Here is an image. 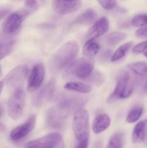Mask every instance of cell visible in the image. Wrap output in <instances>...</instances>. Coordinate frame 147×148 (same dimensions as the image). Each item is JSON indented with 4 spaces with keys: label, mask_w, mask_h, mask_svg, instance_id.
<instances>
[{
    "label": "cell",
    "mask_w": 147,
    "mask_h": 148,
    "mask_svg": "<svg viewBox=\"0 0 147 148\" xmlns=\"http://www.w3.org/2000/svg\"><path fill=\"white\" fill-rule=\"evenodd\" d=\"M97 17L96 12L92 9H88L84 12L82 14L79 16L75 20V24L79 25H88L95 21Z\"/></svg>",
    "instance_id": "obj_19"
},
{
    "label": "cell",
    "mask_w": 147,
    "mask_h": 148,
    "mask_svg": "<svg viewBox=\"0 0 147 148\" xmlns=\"http://www.w3.org/2000/svg\"><path fill=\"white\" fill-rule=\"evenodd\" d=\"M127 37V35L124 33H120V32H115L108 35L105 38L106 43L110 46H114L122 40H125V38Z\"/></svg>",
    "instance_id": "obj_22"
},
{
    "label": "cell",
    "mask_w": 147,
    "mask_h": 148,
    "mask_svg": "<svg viewBox=\"0 0 147 148\" xmlns=\"http://www.w3.org/2000/svg\"><path fill=\"white\" fill-rule=\"evenodd\" d=\"M62 137L58 133H51L26 144L28 147H54L61 142Z\"/></svg>",
    "instance_id": "obj_10"
},
{
    "label": "cell",
    "mask_w": 147,
    "mask_h": 148,
    "mask_svg": "<svg viewBox=\"0 0 147 148\" xmlns=\"http://www.w3.org/2000/svg\"><path fill=\"white\" fill-rule=\"evenodd\" d=\"M64 88L67 90L76 91L81 93H89L91 92V87L87 84L81 82H68L64 85Z\"/></svg>",
    "instance_id": "obj_20"
},
{
    "label": "cell",
    "mask_w": 147,
    "mask_h": 148,
    "mask_svg": "<svg viewBox=\"0 0 147 148\" xmlns=\"http://www.w3.org/2000/svg\"><path fill=\"white\" fill-rule=\"evenodd\" d=\"M147 50V40L146 41L141 42L138 43L136 46H134L133 49V53H144L145 51Z\"/></svg>",
    "instance_id": "obj_29"
},
{
    "label": "cell",
    "mask_w": 147,
    "mask_h": 148,
    "mask_svg": "<svg viewBox=\"0 0 147 148\" xmlns=\"http://www.w3.org/2000/svg\"><path fill=\"white\" fill-rule=\"evenodd\" d=\"M10 13V10H0V20H1L2 18H4L6 15Z\"/></svg>",
    "instance_id": "obj_33"
},
{
    "label": "cell",
    "mask_w": 147,
    "mask_h": 148,
    "mask_svg": "<svg viewBox=\"0 0 147 148\" xmlns=\"http://www.w3.org/2000/svg\"><path fill=\"white\" fill-rule=\"evenodd\" d=\"M55 88V80L51 79L35 95L33 98V105L36 108H39L48 103L54 95Z\"/></svg>",
    "instance_id": "obj_9"
},
{
    "label": "cell",
    "mask_w": 147,
    "mask_h": 148,
    "mask_svg": "<svg viewBox=\"0 0 147 148\" xmlns=\"http://www.w3.org/2000/svg\"><path fill=\"white\" fill-rule=\"evenodd\" d=\"M79 45L75 41H69L55 52L49 61V69L53 73H57L66 67L74 60L79 53Z\"/></svg>",
    "instance_id": "obj_1"
},
{
    "label": "cell",
    "mask_w": 147,
    "mask_h": 148,
    "mask_svg": "<svg viewBox=\"0 0 147 148\" xmlns=\"http://www.w3.org/2000/svg\"><path fill=\"white\" fill-rule=\"evenodd\" d=\"M135 35L138 37H147V25L143 26L137 30Z\"/></svg>",
    "instance_id": "obj_31"
},
{
    "label": "cell",
    "mask_w": 147,
    "mask_h": 148,
    "mask_svg": "<svg viewBox=\"0 0 147 148\" xmlns=\"http://www.w3.org/2000/svg\"><path fill=\"white\" fill-rule=\"evenodd\" d=\"M25 105V93L21 88L15 90L7 103V113L13 119L20 118Z\"/></svg>",
    "instance_id": "obj_5"
},
{
    "label": "cell",
    "mask_w": 147,
    "mask_h": 148,
    "mask_svg": "<svg viewBox=\"0 0 147 148\" xmlns=\"http://www.w3.org/2000/svg\"><path fill=\"white\" fill-rule=\"evenodd\" d=\"M144 56L147 58V51H145L144 52Z\"/></svg>",
    "instance_id": "obj_38"
},
{
    "label": "cell",
    "mask_w": 147,
    "mask_h": 148,
    "mask_svg": "<svg viewBox=\"0 0 147 148\" xmlns=\"http://www.w3.org/2000/svg\"><path fill=\"white\" fill-rule=\"evenodd\" d=\"M29 69L25 65H20L10 71L4 78V83L12 89H18L24 82L28 75Z\"/></svg>",
    "instance_id": "obj_6"
},
{
    "label": "cell",
    "mask_w": 147,
    "mask_h": 148,
    "mask_svg": "<svg viewBox=\"0 0 147 148\" xmlns=\"http://www.w3.org/2000/svg\"><path fill=\"white\" fill-rule=\"evenodd\" d=\"M68 116L57 106L49 108L46 114V126L52 130H63L66 126Z\"/></svg>",
    "instance_id": "obj_7"
},
{
    "label": "cell",
    "mask_w": 147,
    "mask_h": 148,
    "mask_svg": "<svg viewBox=\"0 0 147 148\" xmlns=\"http://www.w3.org/2000/svg\"><path fill=\"white\" fill-rule=\"evenodd\" d=\"M142 77H144L147 78V65H146V66L145 69H144V73H143V75H142Z\"/></svg>",
    "instance_id": "obj_35"
},
{
    "label": "cell",
    "mask_w": 147,
    "mask_h": 148,
    "mask_svg": "<svg viewBox=\"0 0 147 148\" xmlns=\"http://www.w3.org/2000/svg\"><path fill=\"white\" fill-rule=\"evenodd\" d=\"M94 70L93 59L89 58H81L74 62L68 67L66 72L77 78L84 80Z\"/></svg>",
    "instance_id": "obj_4"
},
{
    "label": "cell",
    "mask_w": 147,
    "mask_h": 148,
    "mask_svg": "<svg viewBox=\"0 0 147 148\" xmlns=\"http://www.w3.org/2000/svg\"><path fill=\"white\" fill-rule=\"evenodd\" d=\"M108 29H109V21L106 17H102L96 21V23L89 29L85 38L86 40H94L105 34Z\"/></svg>",
    "instance_id": "obj_15"
},
{
    "label": "cell",
    "mask_w": 147,
    "mask_h": 148,
    "mask_svg": "<svg viewBox=\"0 0 147 148\" xmlns=\"http://www.w3.org/2000/svg\"><path fill=\"white\" fill-rule=\"evenodd\" d=\"M1 76V65H0V77Z\"/></svg>",
    "instance_id": "obj_39"
},
{
    "label": "cell",
    "mask_w": 147,
    "mask_h": 148,
    "mask_svg": "<svg viewBox=\"0 0 147 148\" xmlns=\"http://www.w3.org/2000/svg\"><path fill=\"white\" fill-rule=\"evenodd\" d=\"M14 46V41H10L8 43H0V60L8 56L12 51Z\"/></svg>",
    "instance_id": "obj_26"
},
{
    "label": "cell",
    "mask_w": 147,
    "mask_h": 148,
    "mask_svg": "<svg viewBox=\"0 0 147 148\" xmlns=\"http://www.w3.org/2000/svg\"><path fill=\"white\" fill-rule=\"evenodd\" d=\"M84 80L87 81L88 82L91 84H93L94 85H101L105 81V77L99 71H95L92 72Z\"/></svg>",
    "instance_id": "obj_24"
},
{
    "label": "cell",
    "mask_w": 147,
    "mask_h": 148,
    "mask_svg": "<svg viewBox=\"0 0 147 148\" xmlns=\"http://www.w3.org/2000/svg\"><path fill=\"white\" fill-rule=\"evenodd\" d=\"M97 1L105 10H111L117 6L116 0H97Z\"/></svg>",
    "instance_id": "obj_28"
},
{
    "label": "cell",
    "mask_w": 147,
    "mask_h": 148,
    "mask_svg": "<svg viewBox=\"0 0 147 148\" xmlns=\"http://www.w3.org/2000/svg\"><path fill=\"white\" fill-rule=\"evenodd\" d=\"M45 78V68L43 64H37L33 66L29 77L27 89L30 92L36 90L42 85Z\"/></svg>",
    "instance_id": "obj_13"
},
{
    "label": "cell",
    "mask_w": 147,
    "mask_h": 148,
    "mask_svg": "<svg viewBox=\"0 0 147 148\" xmlns=\"http://www.w3.org/2000/svg\"><path fill=\"white\" fill-rule=\"evenodd\" d=\"M82 3L80 0L66 1V0H53V9L56 13L67 14L76 12L81 8Z\"/></svg>",
    "instance_id": "obj_11"
},
{
    "label": "cell",
    "mask_w": 147,
    "mask_h": 148,
    "mask_svg": "<svg viewBox=\"0 0 147 148\" xmlns=\"http://www.w3.org/2000/svg\"><path fill=\"white\" fill-rule=\"evenodd\" d=\"M25 6L30 10H35L38 8V4L36 0H26Z\"/></svg>",
    "instance_id": "obj_30"
},
{
    "label": "cell",
    "mask_w": 147,
    "mask_h": 148,
    "mask_svg": "<svg viewBox=\"0 0 147 148\" xmlns=\"http://www.w3.org/2000/svg\"><path fill=\"white\" fill-rule=\"evenodd\" d=\"M66 1H75V0H66Z\"/></svg>",
    "instance_id": "obj_40"
},
{
    "label": "cell",
    "mask_w": 147,
    "mask_h": 148,
    "mask_svg": "<svg viewBox=\"0 0 147 148\" xmlns=\"http://www.w3.org/2000/svg\"><path fill=\"white\" fill-rule=\"evenodd\" d=\"M143 112H144V108L142 106L134 107L128 112L126 116V121L128 123L136 122L141 116Z\"/></svg>",
    "instance_id": "obj_23"
},
{
    "label": "cell",
    "mask_w": 147,
    "mask_h": 148,
    "mask_svg": "<svg viewBox=\"0 0 147 148\" xmlns=\"http://www.w3.org/2000/svg\"><path fill=\"white\" fill-rule=\"evenodd\" d=\"M99 50V45L93 40H86L82 49V53L84 56L89 59H93L97 54Z\"/></svg>",
    "instance_id": "obj_17"
},
{
    "label": "cell",
    "mask_w": 147,
    "mask_h": 148,
    "mask_svg": "<svg viewBox=\"0 0 147 148\" xmlns=\"http://www.w3.org/2000/svg\"><path fill=\"white\" fill-rule=\"evenodd\" d=\"M110 118L105 114L98 115L92 123V131L95 134H99L105 131L110 125Z\"/></svg>",
    "instance_id": "obj_16"
},
{
    "label": "cell",
    "mask_w": 147,
    "mask_h": 148,
    "mask_svg": "<svg viewBox=\"0 0 147 148\" xmlns=\"http://www.w3.org/2000/svg\"><path fill=\"white\" fill-rule=\"evenodd\" d=\"M88 143H89V140L79 142V144H78V145L76 146V147H82V148L87 147Z\"/></svg>",
    "instance_id": "obj_32"
},
{
    "label": "cell",
    "mask_w": 147,
    "mask_h": 148,
    "mask_svg": "<svg viewBox=\"0 0 147 148\" xmlns=\"http://www.w3.org/2000/svg\"><path fill=\"white\" fill-rule=\"evenodd\" d=\"M129 79L130 75L128 72L123 70L120 72V73L118 74V77H117L116 86H115L113 92L108 97V100H107L108 103H114L117 100L120 98L121 95L123 92V91L125 90Z\"/></svg>",
    "instance_id": "obj_14"
},
{
    "label": "cell",
    "mask_w": 147,
    "mask_h": 148,
    "mask_svg": "<svg viewBox=\"0 0 147 148\" xmlns=\"http://www.w3.org/2000/svg\"><path fill=\"white\" fill-rule=\"evenodd\" d=\"M0 115H1V112H0Z\"/></svg>",
    "instance_id": "obj_41"
},
{
    "label": "cell",
    "mask_w": 147,
    "mask_h": 148,
    "mask_svg": "<svg viewBox=\"0 0 147 148\" xmlns=\"http://www.w3.org/2000/svg\"><path fill=\"white\" fill-rule=\"evenodd\" d=\"M122 139H123V135L122 133H116L113 136H112L108 147L112 148L122 147V143H123Z\"/></svg>",
    "instance_id": "obj_25"
},
{
    "label": "cell",
    "mask_w": 147,
    "mask_h": 148,
    "mask_svg": "<svg viewBox=\"0 0 147 148\" xmlns=\"http://www.w3.org/2000/svg\"><path fill=\"white\" fill-rule=\"evenodd\" d=\"M28 14V12L21 11L12 13L7 16L2 23L3 31L7 34L15 33L21 25L23 20Z\"/></svg>",
    "instance_id": "obj_8"
},
{
    "label": "cell",
    "mask_w": 147,
    "mask_h": 148,
    "mask_svg": "<svg viewBox=\"0 0 147 148\" xmlns=\"http://www.w3.org/2000/svg\"><path fill=\"white\" fill-rule=\"evenodd\" d=\"M145 121L138 122L135 126L132 134V140L133 143H141L145 140Z\"/></svg>",
    "instance_id": "obj_18"
},
{
    "label": "cell",
    "mask_w": 147,
    "mask_h": 148,
    "mask_svg": "<svg viewBox=\"0 0 147 148\" xmlns=\"http://www.w3.org/2000/svg\"><path fill=\"white\" fill-rule=\"evenodd\" d=\"M4 128H5V127H4V124H0V131H2L3 130H4Z\"/></svg>",
    "instance_id": "obj_37"
},
{
    "label": "cell",
    "mask_w": 147,
    "mask_h": 148,
    "mask_svg": "<svg viewBox=\"0 0 147 148\" xmlns=\"http://www.w3.org/2000/svg\"><path fill=\"white\" fill-rule=\"evenodd\" d=\"M132 25L134 27H143L147 25V14H140L132 19Z\"/></svg>",
    "instance_id": "obj_27"
},
{
    "label": "cell",
    "mask_w": 147,
    "mask_h": 148,
    "mask_svg": "<svg viewBox=\"0 0 147 148\" xmlns=\"http://www.w3.org/2000/svg\"><path fill=\"white\" fill-rule=\"evenodd\" d=\"M3 86H4V83H3V82H1V81H0V94H1V91H2Z\"/></svg>",
    "instance_id": "obj_36"
},
{
    "label": "cell",
    "mask_w": 147,
    "mask_h": 148,
    "mask_svg": "<svg viewBox=\"0 0 147 148\" xmlns=\"http://www.w3.org/2000/svg\"><path fill=\"white\" fill-rule=\"evenodd\" d=\"M132 46V43L131 42H128L126 43L125 44L122 45V46H120L118 49L116 50V51L114 53V54L112 55V57H111V61L112 62H116V61L120 60L122 58H123L124 56L126 55V53H128V51L130 50V49Z\"/></svg>",
    "instance_id": "obj_21"
},
{
    "label": "cell",
    "mask_w": 147,
    "mask_h": 148,
    "mask_svg": "<svg viewBox=\"0 0 147 148\" xmlns=\"http://www.w3.org/2000/svg\"><path fill=\"white\" fill-rule=\"evenodd\" d=\"M146 122V128H145V140L144 141L147 143V119L145 121Z\"/></svg>",
    "instance_id": "obj_34"
},
{
    "label": "cell",
    "mask_w": 147,
    "mask_h": 148,
    "mask_svg": "<svg viewBox=\"0 0 147 148\" xmlns=\"http://www.w3.org/2000/svg\"><path fill=\"white\" fill-rule=\"evenodd\" d=\"M87 99L76 95L61 94L57 100V107L68 116L76 113L86 104Z\"/></svg>",
    "instance_id": "obj_2"
},
{
    "label": "cell",
    "mask_w": 147,
    "mask_h": 148,
    "mask_svg": "<svg viewBox=\"0 0 147 148\" xmlns=\"http://www.w3.org/2000/svg\"><path fill=\"white\" fill-rule=\"evenodd\" d=\"M35 121L36 116L33 115L30 116L29 119L26 121L24 124L13 129L10 134L11 140L13 141H19V140L24 138L34 129L35 125Z\"/></svg>",
    "instance_id": "obj_12"
},
{
    "label": "cell",
    "mask_w": 147,
    "mask_h": 148,
    "mask_svg": "<svg viewBox=\"0 0 147 148\" xmlns=\"http://www.w3.org/2000/svg\"><path fill=\"white\" fill-rule=\"evenodd\" d=\"M72 128L78 142L89 140V114L87 111L81 109L75 113Z\"/></svg>",
    "instance_id": "obj_3"
}]
</instances>
